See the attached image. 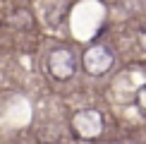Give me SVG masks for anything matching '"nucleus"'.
I'll return each mask as SVG.
<instances>
[{
    "mask_svg": "<svg viewBox=\"0 0 146 144\" xmlns=\"http://www.w3.org/2000/svg\"><path fill=\"white\" fill-rule=\"evenodd\" d=\"M72 130H74V135L84 137V139H94V137H98L103 132V118L98 111H77L74 115L70 120Z\"/></svg>",
    "mask_w": 146,
    "mask_h": 144,
    "instance_id": "f257e3e1",
    "label": "nucleus"
},
{
    "mask_svg": "<svg viewBox=\"0 0 146 144\" xmlns=\"http://www.w3.org/2000/svg\"><path fill=\"white\" fill-rule=\"evenodd\" d=\"M82 65L89 75H106L113 67V53L106 46H91L82 58Z\"/></svg>",
    "mask_w": 146,
    "mask_h": 144,
    "instance_id": "f03ea898",
    "label": "nucleus"
},
{
    "mask_svg": "<svg viewBox=\"0 0 146 144\" xmlns=\"http://www.w3.org/2000/svg\"><path fill=\"white\" fill-rule=\"evenodd\" d=\"M77 70V58L72 51H53L50 58H48V72H50V77H55V79H70L72 75H74Z\"/></svg>",
    "mask_w": 146,
    "mask_h": 144,
    "instance_id": "7ed1b4c3",
    "label": "nucleus"
},
{
    "mask_svg": "<svg viewBox=\"0 0 146 144\" xmlns=\"http://www.w3.org/2000/svg\"><path fill=\"white\" fill-rule=\"evenodd\" d=\"M137 103H139V108L146 113V87H141V89L137 91Z\"/></svg>",
    "mask_w": 146,
    "mask_h": 144,
    "instance_id": "20e7f679",
    "label": "nucleus"
},
{
    "mask_svg": "<svg viewBox=\"0 0 146 144\" xmlns=\"http://www.w3.org/2000/svg\"><path fill=\"white\" fill-rule=\"evenodd\" d=\"M141 46H146V29H144V34H141Z\"/></svg>",
    "mask_w": 146,
    "mask_h": 144,
    "instance_id": "39448f33",
    "label": "nucleus"
}]
</instances>
